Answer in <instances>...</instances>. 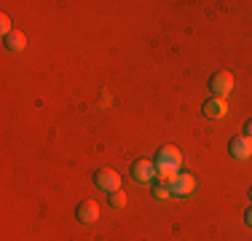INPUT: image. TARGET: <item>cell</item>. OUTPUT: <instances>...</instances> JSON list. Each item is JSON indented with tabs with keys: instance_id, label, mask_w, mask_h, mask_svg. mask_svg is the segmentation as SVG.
Returning a JSON list of instances; mask_svg holds the SVG:
<instances>
[{
	"instance_id": "obj_5",
	"label": "cell",
	"mask_w": 252,
	"mask_h": 241,
	"mask_svg": "<svg viewBox=\"0 0 252 241\" xmlns=\"http://www.w3.org/2000/svg\"><path fill=\"white\" fill-rule=\"evenodd\" d=\"M75 220L83 222V225H94L99 220V207L97 201H81L75 207Z\"/></svg>"
},
{
	"instance_id": "obj_13",
	"label": "cell",
	"mask_w": 252,
	"mask_h": 241,
	"mask_svg": "<svg viewBox=\"0 0 252 241\" xmlns=\"http://www.w3.org/2000/svg\"><path fill=\"white\" fill-rule=\"evenodd\" d=\"M244 137H247V140H252V118L250 120H244V131H242Z\"/></svg>"
},
{
	"instance_id": "obj_1",
	"label": "cell",
	"mask_w": 252,
	"mask_h": 241,
	"mask_svg": "<svg viewBox=\"0 0 252 241\" xmlns=\"http://www.w3.org/2000/svg\"><path fill=\"white\" fill-rule=\"evenodd\" d=\"M233 86H236V81H233V75L228 70H218V72H212V78H209V91H212V96H218V99L231 96Z\"/></svg>"
},
{
	"instance_id": "obj_11",
	"label": "cell",
	"mask_w": 252,
	"mask_h": 241,
	"mask_svg": "<svg viewBox=\"0 0 252 241\" xmlns=\"http://www.w3.org/2000/svg\"><path fill=\"white\" fill-rule=\"evenodd\" d=\"M107 201H110L113 209H121V207H126V193H124V190H113Z\"/></svg>"
},
{
	"instance_id": "obj_4",
	"label": "cell",
	"mask_w": 252,
	"mask_h": 241,
	"mask_svg": "<svg viewBox=\"0 0 252 241\" xmlns=\"http://www.w3.org/2000/svg\"><path fill=\"white\" fill-rule=\"evenodd\" d=\"M131 180H134L137 185H145V182H153L156 177V164L151 158H137L134 164H131Z\"/></svg>"
},
{
	"instance_id": "obj_6",
	"label": "cell",
	"mask_w": 252,
	"mask_h": 241,
	"mask_svg": "<svg viewBox=\"0 0 252 241\" xmlns=\"http://www.w3.org/2000/svg\"><path fill=\"white\" fill-rule=\"evenodd\" d=\"M228 153H231L236 161H247L252 155V140H247L244 134L233 137V140L228 142Z\"/></svg>"
},
{
	"instance_id": "obj_9",
	"label": "cell",
	"mask_w": 252,
	"mask_h": 241,
	"mask_svg": "<svg viewBox=\"0 0 252 241\" xmlns=\"http://www.w3.org/2000/svg\"><path fill=\"white\" fill-rule=\"evenodd\" d=\"M3 46L8 48V51H25L27 48V35L22 32V30H14V32H8L3 38Z\"/></svg>"
},
{
	"instance_id": "obj_10",
	"label": "cell",
	"mask_w": 252,
	"mask_h": 241,
	"mask_svg": "<svg viewBox=\"0 0 252 241\" xmlns=\"http://www.w3.org/2000/svg\"><path fill=\"white\" fill-rule=\"evenodd\" d=\"M153 198L156 201H166V198H172V188L169 185H153Z\"/></svg>"
},
{
	"instance_id": "obj_2",
	"label": "cell",
	"mask_w": 252,
	"mask_h": 241,
	"mask_svg": "<svg viewBox=\"0 0 252 241\" xmlns=\"http://www.w3.org/2000/svg\"><path fill=\"white\" fill-rule=\"evenodd\" d=\"M156 169H180V164H183V153H180V148H175V145H161L158 150H156V158H153Z\"/></svg>"
},
{
	"instance_id": "obj_15",
	"label": "cell",
	"mask_w": 252,
	"mask_h": 241,
	"mask_svg": "<svg viewBox=\"0 0 252 241\" xmlns=\"http://www.w3.org/2000/svg\"><path fill=\"white\" fill-rule=\"evenodd\" d=\"M250 201H252V188H250Z\"/></svg>"
},
{
	"instance_id": "obj_12",
	"label": "cell",
	"mask_w": 252,
	"mask_h": 241,
	"mask_svg": "<svg viewBox=\"0 0 252 241\" xmlns=\"http://www.w3.org/2000/svg\"><path fill=\"white\" fill-rule=\"evenodd\" d=\"M0 32H3V38H5V35H8V32H14V27H11V19H8V16H0Z\"/></svg>"
},
{
	"instance_id": "obj_7",
	"label": "cell",
	"mask_w": 252,
	"mask_h": 241,
	"mask_svg": "<svg viewBox=\"0 0 252 241\" xmlns=\"http://www.w3.org/2000/svg\"><path fill=\"white\" fill-rule=\"evenodd\" d=\"M196 190V177L190 172L185 174H177L175 185H172V196H190V193Z\"/></svg>"
},
{
	"instance_id": "obj_14",
	"label": "cell",
	"mask_w": 252,
	"mask_h": 241,
	"mask_svg": "<svg viewBox=\"0 0 252 241\" xmlns=\"http://www.w3.org/2000/svg\"><path fill=\"white\" fill-rule=\"evenodd\" d=\"M244 222H247V225L252 228V204L247 207V212H244Z\"/></svg>"
},
{
	"instance_id": "obj_8",
	"label": "cell",
	"mask_w": 252,
	"mask_h": 241,
	"mask_svg": "<svg viewBox=\"0 0 252 241\" xmlns=\"http://www.w3.org/2000/svg\"><path fill=\"white\" fill-rule=\"evenodd\" d=\"M225 110H228V107H225V99H218V96H209V99L201 105V113H204L207 118H223Z\"/></svg>"
},
{
	"instance_id": "obj_3",
	"label": "cell",
	"mask_w": 252,
	"mask_h": 241,
	"mask_svg": "<svg viewBox=\"0 0 252 241\" xmlns=\"http://www.w3.org/2000/svg\"><path fill=\"white\" fill-rule=\"evenodd\" d=\"M94 185H97L99 190H105V193L121 190V174H118L116 169L102 166V169H97V172H94Z\"/></svg>"
}]
</instances>
